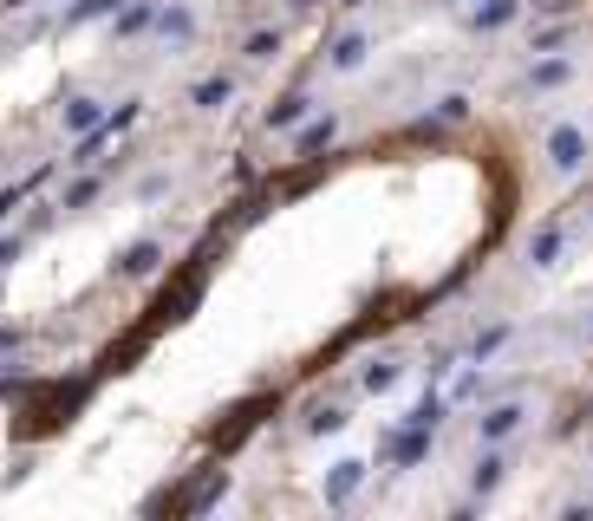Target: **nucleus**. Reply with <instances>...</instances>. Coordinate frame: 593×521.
Masks as SVG:
<instances>
[{
  "label": "nucleus",
  "mask_w": 593,
  "mask_h": 521,
  "mask_svg": "<svg viewBox=\"0 0 593 521\" xmlns=\"http://www.w3.org/2000/svg\"><path fill=\"white\" fill-rule=\"evenodd\" d=\"M85 398H91V379H59V385H39V392L26 398V437H39V431H59V424H72Z\"/></svg>",
  "instance_id": "f257e3e1"
},
{
  "label": "nucleus",
  "mask_w": 593,
  "mask_h": 521,
  "mask_svg": "<svg viewBox=\"0 0 593 521\" xmlns=\"http://www.w3.org/2000/svg\"><path fill=\"white\" fill-rule=\"evenodd\" d=\"M575 78H581V59H575V52H529L516 91H522V98H555V91H568Z\"/></svg>",
  "instance_id": "f03ea898"
},
{
  "label": "nucleus",
  "mask_w": 593,
  "mask_h": 521,
  "mask_svg": "<svg viewBox=\"0 0 593 521\" xmlns=\"http://www.w3.org/2000/svg\"><path fill=\"white\" fill-rule=\"evenodd\" d=\"M542 157H548V170H555V176H588L593 144H588V131H581L575 117H561V124H548V137H542Z\"/></svg>",
  "instance_id": "7ed1b4c3"
},
{
  "label": "nucleus",
  "mask_w": 593,
  "mask_h": 521,
  "mask_svg": "<svg viewBox=\"0 0 593 521\" xmlns=\"http://www.w3.org/2000/svg\"><path fill=\"white\" fill-rule=\"evenodd\" d=\"M529 431V398H522V385L509 392V398H490L483 411H477V444H516Z\"/></svg>",
  "instance_id": "20e7f679"
},
{
  "label": "nucleus",
  "mask_w": 593,
  "mask_h": 521,
  "mask_svg": "<svg viewBox=\"0 0 593 521\" xmlns=\"http://www.w3.org/2000/svg\"><path fill=\"white\" fill-rule=\"evenodd\" d=\"M274 411H281V398H274V392H261V398H242L235 411H222V424L209 431V444H215V450H235V444H242V437H255V431H261Z\"/></svg>",
  "instance_id": "39448f33"
},
{
  "label": "nucleus",
  "mask_w": 593,
  "mask_h": 521,
  "mask_svg": "<svg viewBox=\"0 0 593 521\" xmlns=\"http://www.w3.org/2000/svg\"><path fill=\"white\" fill-rule=\"evenodd\" d=\"M431 444H437V431L405 418V424L379 444V463H385V470H424V463H431Z\"/></svg>",
  "instance_id": "423d86ee"
},
{
  "label": "nucleus",
  "mask_w": 593,
  "mask_h": 521,
  "mask_svg": "<svg viewBox=\"0 0 593 521\" xmlns=\"http://www.w3.org/2000/svg\"><path fill=\"white\" fill-rule=\"evenodd\" d=\"M202 281H209V261H196V268H183L170 287H163V300L150 307V326H176V320H189V307L202 300Z\"/></svg>",
  "instance_id": "0eeeda50"
},
{
  "label": "nucleus",
  "mask_w": 593,
  "mask_h": 521,
  "mask_svg": "<svg viewBox=\"0 0 593 521\" xmlns=\"http://www.w3.org/2000/svg\"><path fill=\"white\" fill-rule=\"evenodd\" d=\"M366 476H372V463H366V457H339V463H326V483H320L326 509H333V516H346V509L366 496Z\"/></svg>",
  "instance_id": "6e6552de"
},
{
  "label": "nucleus",
  "mask_w": 593,
  "mask_h": 521,
  "mask_svg": "<svg viewBox=\"0 0 593 521\" xmlns=\"http://www.w3.org/2000/svg\"><path fill=\"white\" fill-rule=\"evenodd\" d=\"M313 111H320V98L307 91V78H294V85H287V91H281L268 111H261V131H300Z\"/></svg>",
  "instance_id": "1a4fd4ad"
},
{
  "label": "nucleus",
  "mask_w": 593,
  "mask_h": 521,
  "mask_svg": "<svg viewBox=\"0 0 593 521\" xmlns=\"http://www.w3.org/2000/svg\"><path fill=\"white\" fill-rule=\"evenodd\" d=\"M509 470H516V444H483V457L470 463V496L490 503V496L509 483Z\"/></svg>",
  "instance_id": "9d476101"
},
{
  "label": "nucleus",
  "mask_w": 593,
  "mask_h": 521,
  "mask_svg": "<svg viewBox=\"0 0 593 521\" xmlns=\"http://www.w3.org/2000/svg\"><path fill=\"white\" fill-rule=\"evenodd\" d=\"M575 248V228H568V215H548L535 235H529V268L535 274H548V268H561V255Z\"/></svg>",
  "instance_id": "9b49d317"
},
{
  "label": "nucleus",
  "mask_w": 593,
  "mask_h": 521,
  "mask_svg": "<svg viewBox=\"0 0 593 521\" xmlns=\"http://www.w3.org/2000/svg\"><path fill=\"white\" fill-rule=\"evenodd\" d=\"M366 59H372V33H366V26H339V33L326 39V52H320L326 72H359Z\"/></svg>",
  "instance_id": "f8f14e48"
},
{
  "label": "nucleus",
  "mask_w": 593,
  "mask_h": 521,
  "mask_svg": "<svg viewBox=\"0 0 593 521\" xmlns=\"http://www.w3.org/2000/svg\"><path fill=\"white\" fill-rule=\"evenodd\" d=\"M353 424V392H339V398H320V405H307V418H300V437L313 444V437H339Z\"/></svg>",
  "instance_id": "ddd939ff"
},
{
  "label": "nucleus",
  "mask_w": 593,
  "mask_h": 521,
  "mask_svg": "<svg viewBox=\"0 0 593 521\" xmlns=\"http://www.w3.org/2000/svg\"><path fill=\"white\" fill-rule=\"evenodd\" d=\"M398 379H405V352H372L353 392L359 398H385V392H398Z\"/></svg>",
  "instance_id": "4468645a"
},
{
  "label": "nucleus",
  "mask_w": 593,
  "mask_h": 521,
  "mask_svg": "<svg viewBox=\"0 0 593 521\" xmlns=\"http://www.w3.org/2000/svg\"><path fill=\"white\" fill-rule=\"evenodd\" d=\"M222 496H228V470H202V476H196V483L170 503V509H176V516H209Z\"/></svg>",
  "instance_id": "2eb2a0df"
},
{
  "label": "nucleus",
  "mask_w": 593,
  "mask_h": 521,
  "mask_svg": "<svg viewBox=\"0 0 593 521\" xmlns=\"http://www.w3.org/2000/svg\"><path fill=\"white\" fill-rule=\"evenodd\" d=\"M516 13H522V0H470V7H464V33L490 39V33H503V26H516Z\"/></svg>",
  "instance_id": "dca6fc26"
},
{
  "label": "nucleus",
  "mask_w": 593,
  "mask_h": 521,
  "mask_svg": "<svg viewBox=\"0 0 593 521\" xmlns=\"http://www.w3.org/2000/svg\"><path fill=\"white\" fill-rule=\"evenodd\" d=\"M157 268H163V241H157V235L131 241V248H124V255L111 261V274H118V281H150Z\"/></svg>",
  "instance_id": "f3484780"
},
{
  "label": "nucleus",
  "mask_w": 593,
  "mask_h": 521,
  "mask_svg": "<svg viewBox=\"0 0 593 521\" xmlns=\"http://www.w3.org/2000/svg\"><path fill=\"white\" fill-rule=\"evenodd\" d=\"M339 137V111H313L300 131H294V157H326Z\"/></svg>",
  "instance_id": "a211bd4d"
},
{
  "label": "nucleus",
  "mask_w": 593,
  "mask_h": 521,
  "mask_svg": "<svg viewBox=\"0 0 593 521\" xmlns=\"http://www.w3.org/2000/svg\"><path fill=\"white\" fill-rule=\"evenodd\" d=\"M111 111H104V98H91V91H78V98H65L59 104V124H65V137H85V131H98Z\"/></svg>",
  "instance_id": "6ab92c4d"
},
{
  "label": "nucleus",
  "mask_w": 593,
  "mask_h": 521,
  "mask_svg": "<svg viewBox=\"0 0 593 521\" xmlns=\"http://www.w3.org/2000/svg\"><path fill=\"white\" fill-rule=\"evenodd\" d=\"M144 33H157V0H124L111 13V39H144Z\"/></svg>",
  "instance_id": "aec40b11"
},
{
  "label": "nucleus",
  "mask_w": 593,
  "mask_h": 521,
  "mask_svg": "<svg viewBox=\"0 0 593 521\" xmlns=\"http://www.w3.org/2000/svg\"><path fill=\"white\" fill-rule=\"evenodd\" d=\"M157 39H163V46H189V39H196V13H189L183 0L157 7Z\"/></svg>",
  "instance_id": "412c9836"
},
{
  "label": "nucleus",
  "mask_w": 593,
  "mask_h": 521,
  "mask_svg": "<svg viewBox=\"0 0 593 521\" xmlns=\"http://www.w3.org/2000/svg\"><path fill=\"white\" fill-rule=\"evenodd\" d=\"M575 39H581V26H575V20H561V13H548V20L529 33V52H568Z\"/></svg>",
  "instance_id": "4be33fe9"
},
{
  "label": "nucleus",
  "mask_w": 593,
  "mask_h": 521,
  "mask_svg": "<svg viewBox=\"0 0 593 521\" xmlns=\"http://www.w3.org/2000/svg\"><path fill=\"white\" fill-rule=\"evenodd\" d=\"M509 339H516V320H490V326H483V333L464 346V365H470V359H477V365H490V359H496Z\"/></svg>",
  "instance_id": "5701e85b"
},
{
  "label": "nucleus",
  "mask_w": 593,
  "mask_h": 521,
  "mask_svg": "<svg viewBox=\"0 0 593 521\" xmlns=\"http://www.w3.org/2000/svg\"><path fill=\"white\" fill-rule=\"evenodd\" d=\"M588 424H593V385L581 392V398H568V411H561L555 424H548V437H555V444H575V437H581Z\"/></svg>",
  "instance_id": "b1692460"
},
{
  "label": "nucleus",
  "mask_w": 593,
  "mask_h": 521,
  "mask_svg": "<svg viewBox=\"0 0 593 521\" xmlns=\"http://www.w3.org/2000/svg\"><path fill=\"white\" fill-rule=\"evenodd\" d=\"M228 98H235V72H209V78L189 85V104H196V111H222Z\"/></svg>",
  "instance_id": "393cba45"
},
{
  "label": "nucleus",
  "mask_w": 593,
  "mask_h": 521,
  "mask_svg": "<svg viewBox=\"0 0 593 521\" xmlns=\"http://www.w3.org/2000/svg\"><path fill=\"white\" fill-rule=\"evenodd\" d=\"M281 46H287V26H255V33L242 39V59H248V65H268V59H281Z\"/></svg>",
  "instance_id": "a878e982"
},
{
  "label": "nucleus",
  "mask_w": 593,
  "mask_h": 521,
  "mask_svg": "<svg viewBox=\"0 0 593 521\" xmlns=\"http://www.w3.org/2000/svg\"><path fill=\"white\" fill-rule=\"evenodd\" d=\"M98 196H104V176H91V170H85V176H72V183H65L59 209H65V215H78V209H91Z\"/></svg>",
  "instance_id": "bb28decb"
},
{
  "label": "nucleus",
  "mask_w": 593,
  "mask_h": 521,
  "mask_svg": "<svg viewBox=\"0 0 593 521\" xmlns=\"http://www.w3.org/2000/svg\"><path fill=\"white\" fill-rule=\"evenodd\" d=\"M444 392H450V405H477L483 392H490V372L470 359V372H457V379H444Z\"/></svg>",
  "instance_id": "cd10ccee"
},
{
  "label": "nucleus",
  "mask_w": 593,
  "mask_h": 521,
  "mask_svg": "<svg viewBox=\"0 0 593 521\" xmlns=\"http://www.w3.org/2000/svg\"><path fill=\"white\" fill-rule=\"evenodd\" d=\"M431 117H444L450 131H464L470 124V91H437L431 98Z\"/></svg>",
  "instance_id": "c85d7f7f"
},
{
  "label": "nucleus",
  "mask_w": 593,
  "mask_h": 521,
  "mask_svg": "<svg viewBox=\"0 0 593 521\" xmlns=\"http://www.w3.org/2000/svg\"><path fill=\"white\" fill-rule=\"evenodd\" d=\"M124 0H72L65 13H59V26H85V20H111Z\"/></svg>",
  "instance_id": "c756f323"
},
{
  "label": "nucleus",
  "mask_w": 593,
  "mask_h": 521,
  "mask_svg": "<svg viewBox=\"0 0 593 521\" xmlns=\"http://www.w3.org/2000/svg\"><path fill=\"white\" fill-rule=\"evenodd\" d=\"M457 359H464V346H431V365H424V372H431V385H444V379L457 372Z\"/></svg>",
  "instance_id": "7c9ffc66"
},
{
  "label": "nucleus",
  "mask_w": 593,
  "mask_h": 521,
  "mask_svg": "<svg viewBox=\"0 0 593 521\" xmlns=\"http://www.w3.org/2000/svg\"><path fill=\"white\" fill-rule=\"evenodd\" d=\"M39 183H46V170H39L33 183H7V189H0V228H7V215H13V209L26 202V189H39Z\"/></svg>",
  "instance_id": "2f4dec72"
},
{
  "label": "nucleus",
  "mask_w": 593,
  "mask_h": 521,
  "mask_svg": "<svg viewBox=\"0 0 593 521\" xmlns=\"http://www.w3.org/2000/svg\"><path fill=\"white\" fill-rule=\"evenodd\" d=\"M137 196H144V202H157V196H170V176H163V170H157V176H144V183H137Z\"/></svg>",
  "instance_id": "473e14b6"
},
{
  "label": "nucleus",
  "mask_w": 593,
  "mask_h": 521,
  "mask_svg": "<svg viewBox=\"0 0 593 521\" xmlns=\"http://www.w3.org/2000/svg\"><path fill=\"white\" fill-rule=\"evenodd\" d=\"M20 248H26V235H7V241H0V274H7L13 261H20Z\"/></svg>",
  "instance_id": "72a5a7b5"
},
{
  "label": "nucleus",
  "mask_w": 593,
  "mask_h": 521,
  "mask_svg": "<svg viewBox=\"0 0 593 521\" xmlns=\"http://www.w3.org/2000/svg\"><path fill=\"white\" fill-rule=\"evenodd\" d=\"M20 346H26V333H20V326H0V359H7V352H20Z\"/></svg>",
  "instance_id": "f704fd0d"
},
{
  "label": "nucleus",
  "mask_w": 593,
  "mask_h": 521,
  "mask_svg": "<svg viewBox=\"0 0 593 521\" xmlns=\"http://www.w3.org/2000/svg\"><path fill=\"white\" fill-rule=\"evenodd\" d=\"M326 0H287V13H320Z\"/></svg>",
  "instance_id": "c9c22d12"
},
{
  "label": "nucleus",
  "mask_w": 593,
  "mask_h": 521,
  "mask_svg": "<svg viewBox=\"0 0 593 521\" xmlns=\"http://www.w3.org/2000/svg\"><path fill=\"white\" fill-rule=\"evenodd\" d=\"M366 7H372V0H339V13H366Z\"/></svg>",
  "instance_id": "e433bc0d"
},
{
  "label": "nucleus",
  "mask_w": 593,
  "mask_h": 521,
  "mask_svg": "<svg viewBox=\"0 0 593 521\" xmlns=\"http://www.w3.org/2000/svg\"><path fill=\"white\" fill-rule=\"evenodd\" d=\"M444 7H470V0H444Z\"/></svg>",
  "instance_id": "4c0bfd02"
},
{
  "label": "nucleus",
  "mask_w": 593,
  "mask_h": 521,
  "mask_svg": "<svg viewBox=\"0 0 593 521\" xmlns=\"http://www.w3.org/2000/svg\"><path fill=\"white\" fill-rule=\"evenodd\" d=\"M588 333H593V313H588Z\"/></svg>",
  "instance_id": "58836bf2"
}]
</instances>
